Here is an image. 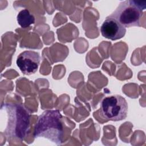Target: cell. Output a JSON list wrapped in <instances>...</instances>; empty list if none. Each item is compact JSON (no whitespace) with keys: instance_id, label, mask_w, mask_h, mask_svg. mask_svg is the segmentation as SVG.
Segmentation results:
<instances>
[{"instance_id":"cell-4","label":"cell","mask_w":146,"mask_h":146,"mask_svg":"<svg viewBox=\"0 0 146 146\" xmlns=\"http://www.w3.org/2000/svg\"><path fill=\"white\" fill-rule=\"evenodd\" d=\"M143 14V11L133 4L132 0H126L120 2L115 10L109 16L126 28L140 26V20Z\"/></svg>"},{"instance_id":"cell-5","label":"cell","mask_w":146,"mask_h":146,"mask_svg":"<svg viewBox=\"0 0 146 146\" xmlns=\"http://www.w3.org/2000/svg\"><path fill=\"white\" fill-rule=\"evenodd\" d=\"M40 60V57L38 52L27 50L21 52L18 56L16 63L23 74L30 75L37 71Z\"/></svg>"},{"instance_id":"cell-2","label":"cell","mask_w":146,"mask_h":146,"mask_svg":"<svg viewBox=\"0 0 146 146\" xmlns=\"http://www.w3.org/2000/svg\"><path fill=\"white\" fill-rule=\"evenodd\" d=\"M59 110H46L39 116L34 127V137L48 139L56 145L62 143L63 127Z\"/></svg>"},{"instance_id":"cell-7","label":"cell","mask_w":146,"mask_h":146,"mask_svg":"<svg viewBox=\"0 0 146 146\" xmlns=\"http://www.w3.org/2000/svg\"><path fill=\"white\" fill-rule=\"evenodd\" d=\"M18 25L22 28H27L35 23V17L25 9L21 10L17 17Z\"/></svg>"},{"instance_id":"cell-8","label":"cell","mask_w":146,"mask_h":146,"mask_svg":"<svg viewBox=\"0 0 146 146\" xmlns=\"http://www.w3.org/2000/svg\"><path fill=\"white\" fill-rule=\"evenodd\" d=\"M133 4L140 10L143 11L145 9L146 7V1H133L132 0Z\"/></svg>"},{"instance_id":"cell-6","label":"cell","mask_w":146,"mask_h":146,"mask_svg":"<svg viewBox=\"0 0 146 146\" xmlns=\"http://www.w3.org/2000/svg\"><path fill=\"white\" fill-rule=\"evenodd\" d=\"M100 32L104 38L115 40L122 38L125 35L126 29L116 19L108 16L100 27Z\"/></svg>"},{"instance_id":"cell-3","label":"cell","mask_w":146,"mask_h":146,"mask_svg":"<svg viewBox=\"0 0 146 146\" xmlns=\"http://www.w3.org/2000/svg\"><path fill=\"white\" fill-rule=\"evenodd\" d=\"M100 110L104 119L114 121H120L127 117L128 104L123 97L114 95L103 99Z\"/></svg>"},{"instance_id":"cell-1","label":"cell","mask_w":146,"mask_h":146,"mask_svg":"<svg viewBox=\"0 0 146 146\" xmlns=\"http://www.w3.org/2000/svg\"><path fill=\"white\" fill-rule=\"evenodd\" d=\"M2 109L7 113V123L5 132L10 138L22 141L29 131L30 113L22 104L5 103Z\"/></svg>"}]
</instances>
